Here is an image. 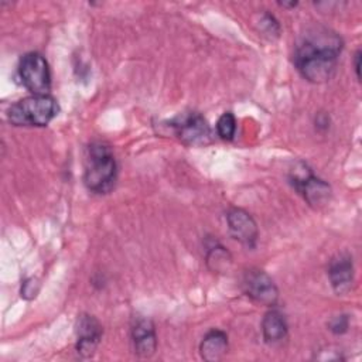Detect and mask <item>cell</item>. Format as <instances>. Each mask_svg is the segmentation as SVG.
I'll use <instances>...</instances> for the list:
<instances>
[{
  "label": "cell",
  "instance_id": "cell-14",
  "mask_svg": "<svg viewBox=\"0 0 362 362\" xmlns=\"http://www.w3.org/2000/svg\"><path fill=\"white\" fill-rule=\"evenodd\" d=\"M205 263L212 273H226L232 267L233 259L225 246L221 243H214L206 249Z\"/></svg>",
  "mask_w": 362,
  "mask_h": 362
},
{
  "label": "cell",
  "instance_id": "cell-5",
  "mask_svg": "<svg viewBox=\"0 0 362 362\" xmlns=\"http://www.w3.org/2000/svg\"><path fill=\"white\" fill-rule=\"evenodd\" d=\"M18 76L31 95H49L51 71L47 59L40 52H27L18 64Z\"/></svg>",
  "mask_w": 362,
  "mask_h": 362
},
{
  "label": "cell",
  "instance_id": "cell-18",
  "mask_svg": "<svg viewBox=\"0 0 362 362\" xmlns=\"http://www.w3.org/2000/svg\"><path fill=\"white\" fill-rule=\"evenodd\" d=\"M40 280L37 277H28L23 281L21 284V290H20V296L25 300H33L37 297L38 291H40Z\"/></svg>",
  "mask_w": 362,
  "mask_h": 362
},
{
  "label": "cell",
  "instance_id": "cell-21",
  "mask_svg": "<svg viewBox=\"0 0 362 362\" xmlns=\"http://www.w3.org/2000/svg\"><path fill=\"white\" fill-rule=\"evenodd\" d=\"M280 6H283V7H296L297 6V1H293V3H279Z\"/></svg>",
  "mask_w": 362,
  "mask_h": 362
},
{
  "label": "cell",
  "instance_id": "cell-9",
  "mask_svg": "<svg viewBox=\"0 0 362 362\" xmlns=\"http://www.w3.org/2000/svg\"><path fill=\"white\" fill-rule=\"evenodd\" d=\"M226 223L229 233L246 247H255L259 238V228L253 216L243 208L232 206L226 212Z\"/></svg>",
  "mask_w": 362,
  "mask_h": 362
},
{
  "label": "cell",
  "instance_id": "cell-6",
  "mask_svg": "<svg viewBox=\"0 0 362 362\" xmlns=\"http://www.w3.org/2000/svg\"><path fill=\"white\" fill-rule=\"evenodd\" d=\"M177 139L185 146H205L212 139V130L199 112L178 115L170 122Z\"/></svg>",
  "mask_w": 362,
  "mask_h": 362
},
{
  "label": "cell",
  "instance_id": "cell-7",
  "mask_svg": "<svg viewBox=\"0 0 362 362\" xmlns=\"http://www.w3.org/2000/svg\"><path fill=\"white\" fill-rule=\"evenodd\" d=\"M242 286L245 294L257 304L274 307L279 300V288L276 283L262 269H247L243 273Z\"/></svg>",
  "mask_w": 362,
  "mask_h": 362
},
{
  "label": "cell",
  "instance_id": "cell-13",
  "mask_svg": "<svg viewBox=\"0 0 362 362\" xmlns=\"http://www.w3.org/2000/svg\"><path fill=\"white\" fill-rule=\"evenodd\" d=\"M229 348V341L226 332L221 329H211L205 334L199 344V355L206 362L221 361Z\"/></svg>",
  "mask_w": 362,
  "mask_h": 362
},
{
  "label": "cell",
  "instance_id": "cell-3",
  "mask_svg": "<svg viewBox=\"0 0 362 362\" xmlns=\"http://www.w3.org/2000/svg\"><path fill=\"white\" fill-rule=\"evenodd\" d=\"M59 112L57 99L51 95H30L13 103L7 119L14 126H47Z\"/></svg>",
  "mask_w": 362,
  "mask_h": 362
},
{
  "label": "cell",
  "instance_id": "cell-8",
  "mask_svg": "<svg viewBox=\"0 0 362 362\" xmlns=\"http://www.w3.org/2000/svg\"><path fill=\"white\" fill-rule=\"evenodd\" d=\"M75 334H76V344L75 351L79 358L89 359L95 355L98 345L103 335V327L95 315L90 314H81L78 315L75 324Z\"/></svg>",
  "mask_w": 362,
  "mask_h": 362
},
{
  "label": "cell",
  "instance_id": "cell-10",
  "mask_svg": "<svg viewBox=\"0 0 362 362\" xmlns=\"http://www.w3.org/2000/svg\"><path fill=\"white\" fill-rule=\"evenodd\" d=\"M328 279L338 296L348 294L355 283V267L349 253L335 255L328 264Z\"/></svg>",
  "mask_w": 362,
  "mask_h": 362
},
{
  "label": "cell",
  "instance_id": "cell-1",
  "mask_svg": "<svg viewBox=\"0 0 362 362\" xmlns=\"http://www.w3.org/2000/svg\"><path fill=\"white\" fill-rule=\"evenodd\" d=\"M344 41L327 27H313L300 38L294 51V65L311 83H324L337 72Z\"/></svg>",
  "mask_w": 362,
  "mask_h": 362
},
{
  "label": "cell",
  "instance_id": "cell-20",
  "mask_svg": "<svg viewBox=\"0 0 362 362\" xmlns=\"http://www.w3.org/2000/svg\"><path fill=\"white\" fill-rule=\"evenodd\" d=\"M361 49H358L355 52V57H354V66H355V74H356V78L358 81H361Z\"/></svg>",
  "mask_w": 362,
  "mask_h": 362
},
{
  "label": "cell",
  "instance_id": "cell-11",
  "mask_svg": "<svg viewBox=\"0 0 362 362\" xmlns=\"http://www.w3.org/2000/svg\"><path fill=\"white\" fill-rule=\"evenodd\" d=\"M132 342L134 354L139 358H150L157 351V334L154 324L150 318L137 317L134 318L130 328Z\"/></svg>",
  "mask_w": 362,
  "mask_h": 362
},
{
  "label": "cell",
  "instance_id": "cell-2",
  "mask_svg": "<svg viewBox=\"0 0 362 362\" xmlns=\"http://www.w3.org/2000/svg\"><path fill=\"white\" fill-rule=\"evenodd\" d=\"M117 180V163L112 148L103 141L89 144L85 158L83 184L93 194H109Z\"/></svg>",
  "mask_w": 362,
  "mask_h": 362
},
{
  "label": "cell",
  "instance_id": "cell-15",
  "mask_svg": "<svg viewBox=\"0 0 362 362\" xmlns=\"http://www.w3.org/2000/svg\"><path fill=\"white\" fill-rule=\"evenodd\" d=\"M216 133L222 140H232L236 133V119L232 112H225L216 122Z\"/></svg>",
  "mask_w": 362,
  "mask_h": 362
},
{
  "label": "cell",
  "instance_id": "cell-19",
  "mask_svg": "<svg viewBox=\"0 0 362 362\" xmlns=\"http://www.w3.org/2000/svg\"><path fill=\"white\" fill-rule=\"evenodd\" d=\"M315 126L320 129V127H324V129H328L329 126V117L324 113H318L317 119H315Z\"/></svg>",
  "mask_w": 362,
  "mask_h": 362
},
{
  "label": "cell",
  "instance_id": "cell-17",
  "mask_svg": "<svg viewBox=\"0 0 362 362\" xmlns=\"http://www.w3.org/2000/svg\"><path fill=\"white\" fill-rule=\"evenodd\" d=\"M260 30L267 34V35H274V37H279L280 34V25H279V21L269 13H263L262 17H260Z\"/></svg>",
  "mask_w": 362,
  "mask_h": 362
},
{
  "label": "cell",
  "instance_id": "cell-4",
  "mask_svg": "<svg viewBox=\"0 0 362 362\" xmlns=\"http://www.w3.org/2000/svg\"><path fill=\"white\" fill-rule=\"evenodd\" d=\"M290 182L296 188V191L304 198V201L318 209L325 206L332 197V189L328 182L315 177L311 170L300 163L290 174Z\"/></svg>",
  "mask_w": 362,
  "mask_h": 362
},
{
  "label": "cell",
  "instance_id": "cell-16",
  "mask_svg": "<svg viewBox=\"0 0 362 362\" xmlns=\"http://www.w3.org/2000/svg\"><path fill=\"white\" fill-rule=\"evenodd\" d=\"M328 329L335 334V335H342L348 331L349 328V317L346 314H338L334 315L329 321H328Z\"/></svg>",
  "mask_w": 362,
  "mask_h": 362
},
{
  "label": "cell",
  "instance_id": "cell-12",
  "mask_svg": "<svg viewBox=\"0 0 362 362\" xmlns=\"http://www.w3.org/2000/svg\"><path fill=\"white\" fill-rule=\"evenodd\" d=\"M263 339L269 345H276L287 338L288 325L284 314L277 308H270L262 320Z\"/></svg>",
  "mask_w": 362,
  "mask_h": 362
}]
</instances>
